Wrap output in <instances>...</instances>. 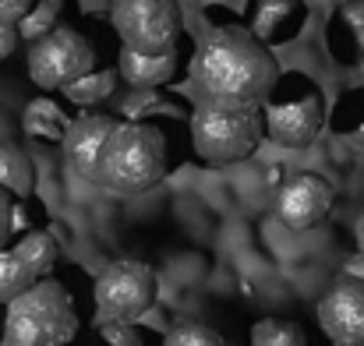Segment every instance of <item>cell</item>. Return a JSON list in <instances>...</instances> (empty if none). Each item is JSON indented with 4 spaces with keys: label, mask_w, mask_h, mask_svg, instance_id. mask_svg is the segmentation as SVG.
I'll list each match as a JSON object with an SVG mask.
<instances>
[{
    "label": "cell",
    "mask_w": 364,
    "mask_h": 346,
    "mask_svg": "<svg viewBox=\"0 0 364 346\" xmlns=\"http://www.w3.org/2000/svg\"><path fill=\"white\" fill-rule=\"evenodd\" d=\"M198 82L209 99L262 107L279 78V64L272 50L251 36L244 25H220L198 50L195 60Z\"/></svg>",
    "instance_id": "cell-1"
},
{
    "label": "cell",
    "mask_w": 364,
    "mask_h": 346,
    "mask_svg": "<svg viewBox=\"0 0 364 346\" xmlns=\"http://www.w3.org/2000/svg\"><path fill=\"white\" fill-rule=\"evenodd\" d=\"M166 177V138L145 120H121L100 156V184L117 195H141Z\"/></svg>",
    "instance_id": "cell-2"
},
{
    "label": "cell",
    "mask_w": 364,
    "mask_h": 346,
    "mask_svg": "<svg viewBox=\"0 0 364 346\" xmlns=\"http://www.w3.org/2000/svg\"><path fill=\"white\" fill-rule=\"evenodd\" d=\"M78 336L71 293L57 279H39L4 311L0 346H68Z\"/></svg>",
    "instance_id": "cell-3"
},
{
    "label": "cell",
    "mask_w": 364,
    "mask_h": 346,
    "mask_svg": "<svg viewBox=\"0 0 364 346\" xmlns=\"http://www.w3.org/2000/svg\"><path fill=\"white\" fill-rule=\"evenodd\" d=\"M265 138V120L262 107H244V103H223V99H202L191 117V141L195 152L213 163H241L247 159L258 141Z\"/></svg>",
    "instance_id": "cell-4"
},
{
    "label": "cell",
    "mask_w": 364,
    "mask_h": 346,
    "mask_svg": "<svg viewBox=\"0 0 364 346\" xmlns=\"http://www.w3.org/2000/svg\"><path fill=\"white\" fill-rule=\"evenodd\" d=\"M262 120H265V134L276 145L287 148L311 145L326 124V103L318 85L304 75H279L272 92L262 103Z\"/></svg>",
    "instance_id": "cell-5"
},
{
    "label": "cell",
    "mask_w": 364,
    "mask_h": 346,
    "mask_svg": "<svg viewBox=\"0 0 364 346\" xmlns=\"http://www.w3.org/2000/svg\"><path fill=\"white\" fill-rule=\"evenodd\" d=\"M92 67H96V50L82 32L68 25H57L43 39L28 43V78L43 92L68 89L71 82L92 75Z\"/></svg>",
    "instance_id": "cell-6"
},
{
    "label": "cell",
    "mask_w": 364,
    "mask_h": 346,
    "mask_svg": "<svg viewBox=\"0 0 364 346\" xmlns=\"http://www.w3.org/2000/svg\"><path fill=\"white\" fill-rule=\"evenodd\" d=\"M100 322H134L156 304V269L134 258L110 261L92 286Z\"/></svg>",
    "instance_id": "cell-7"
},
{
    "label": "cell",
    "mask_w": 364,
    "mask_h": 346,
    "mask_svg": "<svg viewBox=\"0 0 364 346\" xmlns=\"http://www.w3.org/2000/svg\"><path fill=\"white\" fill-rule=\"evenodd\" d=\"M110 21L134 53H170L181 39L177 0H114Z\"/></svg>",
    "instance_id": "cell-8"
},
{
    "label": "cell",
    "mask_w": 364,
    "mask_h": 346,
    "mask_svg": "<svg viewBox=\"0 0 364 346\" xmlns=\"http://www.w3.org/2000/svg\"><path fill=\"white\" fill-rule=\"evenodd\" d=\"M318 325L336 346H364V283L336 276L318 301Z\"/></svg>",
    "instance_id": "cell-9"
},
{
    "label": "cell",
    "mask_w": 364,
    "mask_h": 346,
    "mask_svg": "<svg viewBox=\"0 0 364 346\" xmlns=\"http://www.w3.org/2000/svg\"><path fill=\"white\" fill-rule=\"evenodd\" d=\"M333 209V188L318 173H294L276 195V216L290 230L318 227Z\"/></svg>",
    "instance_id": "cell-10"
},
{
    "label": "cell",
    "mask_w": 364,
    "mask_h": 346,
    "mask_svg": "<svg viewBox=\"0 0 364 346\" xmlns=\"http://www.w3.org/2000/svg\"><path fill=\"white\" fill-rule=\"evenodd\" d=\"M114 127H117V120H110V117H103V114L75 117L68 124L64 138H60L64 156H68V166L75 173L89 177V180H100V156H103V145H107V138H110Z\"/></svg>",
    "instance_id": "cell-11"
},
{
    "label": "cell",
    "mask_w": 364,
    "mask_h": 346,
    "mask_svg": "<svg viewBox=\"0 0 364 346\" xmlns=\"http://www.w3.org/2000/svg\"><path fill=\"white\" fill-rule=\"evenodd\" d=\"M301 25V0H255L251 36L262 43H287Z\"/></svg>",
    "instance_id": "cell-12"
},
{
    "label": "cell",
    "mask_w": 364,
    "mask_h": 346,
    "mask_svg": "<svg viewBox=\"0 0 364 346\" xmlns=\"http://www.w3.org/2000/svg\"><path fill=\"white\" fill-rule=\"evenodd\" d=\"M117 71L134 89H156V85L170 82V75L177 71V50H170V53H134V50L124 46Z\"/></svg>",
    "instance_id": "cell-13"
},
{
    "label": "cell",
    "mask_w": 364,
    "mask_h": 346,
    "mask_svg": "<svg viewBox=\"0 0 364 346\" xmlns=\"http://www.w3.org/2000/svg\"><path fill=\"white\" fill-rule=\"evenodd\" d=\"M11 251H14V258H18L36 279H50V272H53V265H57V254H60L53 233H43V230L25 233Z\"/></svg>",
    "instance_id": "cell-14"
},
{
    "label": "cell",
    "mask_w": 364,
    "mask_h": 346,
    "mask_svg": "<svg viewBox=\"0 0 364 346\" xmlns=\"http://www.w3.org/2000/svg\"><path fill=\"white\" fill-rule=\"evenodd\" d=\"M68 114L53 103V99H32L28 107H25V114H21V127H25V134H32V138H43V141H60L64 138V131H68Z\"/></svg>",
    "instance_id": "cell-15"
},
{
    "label": "cell",
    "mask_w": 364,
    "mask_h": 346,
    "mask_svg": "<svg viewBox=\"0 0 364 346\" xmlns=\"http://www.w3.org/2000/svg\"><path fill=\"white\" fill-rule=\"evenodd\" d=\"M0 188L11 198H28L36 188V170L18 145H0Z\"/></svg>",
    "instance_id": "cell-16"
},
{
    "label": "cell",
    "mask_w": 364,
    "mask_h": 346,
    "mask_svg": "<svg viewBox=\"0 0 364 346\" xmlns=\"http://www.w3.org/2000/svg\"><path fill=\"white\" fill-rule=\"evenodd\" d=\"M251 346H308V333L290 318H262L251 325Z\"/></svg>",
    "instance_id": "cell-17"
},
{
    "label": "cell",
    "mask_w": 364,
    "mask_h": 346,
    "mask_svg": "<svg viewBox=\"0 0 364 346\" xmlns=\"http://www.w3.org/2000/svg\"><path fill=\"white\" fill-rule=\"evenodd\" d=\"M114 85H117V71H92V75L71 82V85L60 89V92H64L75 107H96V103H103V99L114 92Z\"/></svg>",
    "instance_id": "cell-18"
},
{
    "label": "cell",
    "mask_w": 364,
    "mask_h": 346,
    "mask_svg": "<svg viewBox=\"0 0 364 346\" xmlns=\"http://www.w3.org/2000/svg\"><path fill=\"white\" fill-rule=\"evenodd\" d=\"M39 279L14 258V251L11 247H4L0 251V304H11L14 297H21L28 286H36Z\"/></svg>",
    "instance_id": "cell-19"
},
{
    "label": "cell",
    "mask_w": 364,
    "mask_h": 346,
    "mask_svg": "<svg viewBox=\"0 0 364 346\" xmlns=\"http://www.w3.org/2000/svg\"><path fill=\"white\" fill-rule=\"evenodd\" d=\"M60 7H64V0H36V4H32V11L18 21V36H21L25 43L43 39L46 32H53V28H57Z\"/></svg>",
    "instance_id": "cell-20"
},
{
    "label": "cell",
    "mask_w": 364,
    "mask_h": 346,
    "mask_svg": "<svg viewBox=\"0 0 364 346\" xmlns=\"http://www.w3.org/2000/svg\"><path fill=\"white\" fill-rule=\"evenodd\" d=\"M163 346H227V340H223L216 329L202 325V322H177V325L166 333Z\"/></svg>",
    "instance_id": "cell-21"
},
{
    "label": "cell",
    "mask_w": 364,
    "mask_h": 346,
    "mask_svg": "<svg viewBox=\"0 0 364 346\" xmlns=\"http://www.w3.org/2000/svg\"><path fill=\"white\" fill-rule=\"evenodd\" d=\"M18 227H21V216H18V209H14V198L0 188V251L7 247V240L14 237Z\"/></svg>",
    "instance_id": "cell-22"
},
{
    "label": "cell",
    "mask_w": 364,
    "mask_h": 346,
    "mask_svg": "<svg viewBox=\"0 0 364 346\" xmlns=\"http://www.w3.org/2000/svg\"><path fill=\"white\" fill-rule=\"evenodd\" d=\"M100 336L110 346H141L131 322H100Z\"/></svg>",
    "instance_id": "cell-23"
},
{
    "label": "cell",
    "mask_w": 364,
    "mask_h": 346,
    "mask_svg": "<svg viewBox=\"0 0 364 346\" xmlns=\"http://www.w3.org/2000/svg\"><path fill=\"white\" fill-rule=\"evenodd\" d=\"M32 4H36V0H0V21L18 25V21L32 11Z\"/></svg>",
    "instance_id": "cell-24"
},
{
    "label": "cell",
    "mask_w": 364,
    "mask_h": 346,
    "mask_svg": "<svg viewBox=\"0 0 364 346\" xmlns=\"http://www.w3.org/2000/svg\"><path fill=\"white\" fill-rule=\"evenodd\" d=\"M18 43H21V36H18V25H11V21H0V60H7V57L18 50Z\"/></svg>",
    "instance_id": "cell-25"
},
{
    "label": "cell",
    "mask_w": 364,
    "mask_h": 346,
    "mask_svg": "<svg viewBox=\"0 0 364 346\" xmlns=\"http://www.w3.org/2000/svg\"><path fill=\"white\" fill-rule=\"evenodd\" d=\"M343 276H350V279H361V283H364V258H361V254H354V258L343 265Z\"/></svg>",
    "instance_id": "cell-26"
},
{
    "label": "cell",
    "mask_w": 364,
    "mask_h": 346,
    "mask_svg": "<svg viewBox=\"0 0 364 346\" xmlns=\"http://www.w3.org/2000/svg\"><path fill=\"white\" fill-rule=\"evenodd\" d=\"M354 237H358V254L364 258V212L358 216V223H354Z\"/></svg>",
    "instance_id": "cell-27"
},
{
    "label": "cell",
    "mask_w": 364,
    "mask_h": 346,
    "mask_svg": "<svg viewBox=\"0 0 364 346\" xmlns=\"http://www.w3.org/2000/svg\"><path fill=\"white\" fill-rule=\"evenodd\" d=\"M358 78H361V85H364V53H361V64H358Z\"/></svg>",
    "instance_id": "cell-28"
},
{
    "label": "cell",
    "mask_w": 364,
    "mask_h": 346,
    "mask_svg": "<svg viewBox=\"0 0 364 346\" xmlns=\"http://www.w3.org/2000/svg\"><path fill=\"white\" fill-rule=\"evenodd\" d=\"M0 329H4V311H0Z\"/></svg>",
    "instance_id": "cell-29"
}]
</instances>
